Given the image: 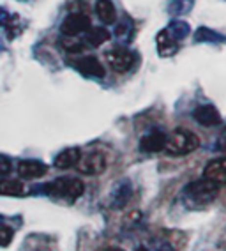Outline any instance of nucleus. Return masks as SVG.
I'll return each instance as SVG.
<instances>
[{
	"mask_svg": "<svg viewBox=\"0 0 226 251\" xmlns=\"http://www.w3.org/2000/svg\"><path fill=\"white\" fill-rule=\"evenodd\" d=\"M95 14L104 25H112L117 20V9L110 0H95Z\"/></svg>",
	"mask_w": 226,
	"mask_h": 251,
	"instance_id": "obj_17",
	"label": "nucleus"
},
{
	"mask_svg": "<svg viewBox=\"0 0 226 251\" xmlns=\"http://www.w3.org/2000/svg\"><path fill=\"white\" fill-rule=\"evenodd\" d=\"M0 25L4 27L5 34H7V37H11V39L16 37L20 32H22L18 14H13L7 9H2V7H0Z\"/></svg>",
	"mask_w": 226,
	"mask_h": 251,
	"instance_id": "obj_14",
	"label": "nucleus"
},
{
	"mask_svg": "<svg viewBox=\"0 0 226 251\" xmlns=\"http://www.w3.org/2000/svg\"><path fill=\"white\" fill-rule=\"evenodd\" d=\"M60 45H62V48L66 50V51H69V53H80V51H83V48H85V43L83 41H78L76 37H69L66 36L62 41H60Z\"/></svg>",
	"mask_w": 226,
	"mask_h": 251,
	"instance_id": "obj_23",
	"label": "nucleus"
},
{
	"mask_svg": "<svg viewBox=\"0 0 226 251\" xmlns=\"http://www.w3.org/2000/svg\"><path fill=\"white\" fill-rule=\"evenodd\" d=\"M149 251H175L173 246L170 244V241H164V239H154L150 241V250Z\"/></svg>",
	"mask_w": 226,
	"mask_h": 251,
	"instance_id": "obj_25",
	"label": "nucleus"
},
{
	"mask_svg": "<svg viewBox=\"0 0 226 251\" xmlns=\"http://www.w3.org/2000/svg\"><path fill=\"white\" fill-rule=\"evenodd\" d=\"M136 251H149V248H143V246H141V248H138Z\"/></svg>",
	"mask_w": 226,
	"mask_h": 251,
	"instance_id": "obj_29",
	"label": "nucleus"
},
{
	"mask_svg": "<svg viewBox=\"0 0 226 251\" xmlns=\"http://www.w3.org/2000/svg\"><path fill=\"white\" fill-rule=\"evenodd\" d=\"M217 149H219L223 154H226V127L221 131V135L217 138Z\"/></svg>",
	"mask_w": 226,
	"mask_h": 251,
	"instance_id": "obj_27",
	"label": "nucleus"
},
{
	"mask_svg": "<svg viewBox=\"0 0 226 251\" xmlns=\"http://www.w3.org/2000/svg\"><path fill=\"white\" fill-rule=\"evenodd\" d=\"M106 62L117 73H126L135 66L136 55L133 53L131 50L124 48V46H115L110 51H106Z\"/></svg>",
	"mask_w": 226,
	"mask_h": 251,
	"instance_id": "obj_4",
	"label": "nucleus"
},
{
	"mask_svg": "<svg viewBox=\"0 0 226 251\" xmlns=\"http://www.w3.org/2000/svg\"><path fill=\"white\" fill-rule=\"evenodd\" d=\"M13 237H14V230L7 225L2 223L0 220V246L2 248H7L13 242Z\"/></svg>",
	"mask_w": 226,
	"mask_h": 251,
	"instance_id": "obj_24",
	"label": "nucleus"
},
{
	"mask_svg": "<svg viewBox=\"0 0 226 251\" xmlns=\"http://www.w3.org/2000/svg\"><path fill=\"white\" fill-rule=\"evenodd\" d=\"M110 37H112V34H110L106 28H89V30L85 32V39H83V43H85V46L97 48V46L104 45Z\"/></svg>",
	"mask_w": 226,
	"mask_h": 251,
	"instance_id": "obj_18",
	"label": "nucleus"
},
{
	"mask_svg": "<svg viewBox=\"0 0 226 251\" xmlns=\"http://www.w3.org/2000/svg\"><path fill=\"white\" fill-rule=\"evenodd\" d=\"M195 5V0H172L168 5V13L173 16H184L187 14Z\"/></svg>",
	"mask_w": 226,
	"mask_h": 251,
	"instance_id": "obj_22",
	"label": "nucleus"
},
{
	"mask_svg": "<svg viewBox=\"0 0 226 251\" xmlns=\"http://www.w3.org/2000/svg\"><path fill=\"white\" fill-rule=\"evenodd\" d=\"M203 179L210 180L216 186H226V157H219V159H212L205 166L203 170Z\"/></svg>",
	"mask_w": 226,
	"mask_h": 251,
	"instance_id": "obj_9",
	"label": "nucleus"
},
{
	"mask_svg": "<svg viewBox=\"0 0 226 251\" xmlns=\"http://www.w3.org/2000/svg\"><path fill=\"white\" fill-rule=\"evenodd\" d=\"M0 195H4V197H23L25 188L20 180H0Z\"/></svg>",
	"mask_w": 226,
	"mask_h": 251,
	"instance_id": "obj_21",
	"label": "nucleus"
},
{
	"mask_svg": "<svg viewBox=\"0 0 226 251\" xmlns=\"http://www.w3.org/2000/svg\"><path fill=\"white\" fill-rule=\"evenodd\" d=\"M72 66L78 69V71L85 75V76H92V78H103L104 76V68L103 64L97 60V57L94 55H87V57H82L74 60Z\"/></svg>",
	"mask_w": 226,
	"mask_h": 251,
	"instance_id": "obj_8",
	"label": "nucleus"
},
{
	"mask_svg": "<svg viewBox=\"0 0 226 251\" xmlns=\"http://www.w3.org/2000/svg\"><path fill=\"white\" fill-rule=\"evenodd\" d=\"M11 168H13V165H11L9 157L4 156V154H0V175H9Z\"/></svg>",
	"mask_w": 226,
	"mask_h": 251,
	"instance_id": "obj_26",
	"label": "nucleus"
},
{
	"mask_svg": "<svg viewBox=\"0 0 226 251\" xmlns=\"http://www.w3.org/2000/svg\"><path fill=\"white\" fill-rule=\"evenodd\" d=\"M89 28H90V18L85 13H72L64 20L60 30H62L64 36L76 37L80 34H83V32H87Z\"/></svg>",
	"mask_w": 226,
	"mask_h": 251,
	"instance_id": "obj_6",
	"label": "nucleus"
},
{
	"mask_svg": "<svg viewBox=\"0 0 226 251\" xmlns=\"http://www.w3.org/2000/svg\"><path fill=\"white\" fill-rule=\"evenodd\" d=\"M133 197V186L127 179H122L112 191V207L113 209H124Z\"/></svg>",
	"mask_w": 226,
	"mask_h": 251,
	"instance_id": "obj_12",
	"label": "nucleus"
},
{
	"mask_svg": "<svg viewBox=\"0 0 226 251\" xmlns=\"http://www.w3.org/2000/svg\"><path fill=\"white\" fill-rule=\"evenodd\" d=\"M106 166H108L106 156L99 151H92V152H87L85 156H80L76 163L78 172L83 175H99L106 170Z\"/></svg>",
	"mask_w": 226,
	"mask_h": 251,
	"instance_id": "obj_5",
	"label": "nucleus"
},
{
	"mask_svg": "<svg viewBox=\"0 0 226 251\" xmlns=\"http://www.w3.org/2000/svg\"><path fill=\"white\" fill-rule=\"evenodd\" d=\"M106 251H122V250H118V248H108Z\"/></svg>",
	"mask_w": 226,
	"mask_h": 251,
	"instance_id": "obj_28",
	"label": "nucleus"
},
{
	"mask_svg": "<svg viewBox=\"0 0 226 251\" xmlns=\"http://www.w3.org/2000/svg\"><path fill=\"white\" fill-rule=\"evenodd\" d=\"M0 51H2V41H0Z\"/></svg>",
	"mask_w": 226,
	"mask_h": 251,
	"instance_id": "obj_30",
	"label": "nucleus"
},
{
	"mask_svg": "<svg viewBox=\"0 0 226 251\" xmlns=\"http://www.w3.org/2000/svg\"><path fill=\"white\" fill-rule=\"evenodd\" d=\"M166 32L170 34V37H172L173 41H182L185 39V37L189 36V32H191V27H189V23L187 22H182V20H175V22H172L170 25H168Z\"/></svg>",
	"mask_w": 226,
	"mask_h": 251,
	"instance_id": "obj_20",
	"label": "nucleus"
},
{
	"mask_svg": "<svg viewBox=\"0 0 226 251\" xmlns=\"http://www.w3.org/2000/svg\"><path fill=\"white\" fill-rule=\"evenodd\" d=\"M193 119H195L198 124L205 126V127H212L221 122V115L217 112V108L212 104H202L193 112Z\"/></svg>",
	"mask_w": 226,
	"mask_h": 251,
	"instance_id": "obj_11",
	"label": "nucleus"
},
{
	"mask_svg": "<svg viewBox=\"0 0 226 251\" xmlns=\"http://www.w3.org/2000/svg\"><path fill=\"white\" fill-rule=\"evenodd\" d=\"M164 144H166V133L159 127H152L141 136L140 151H143V152H159L164 149Z\"/></svg>",
	"mask_w": 226,
	"mask_h": 251,
	"instance_id": "obj_7",
	"label": "nucleus"
},
{
	"mask_svg": "<svg viewBox=\"0 0 226 251\" xmlns=\"http://www.w3.org/2000/svg\"><path fill=\"white\" fill-rule=\"evenodd\" d=\"M48 172V166L41 161H36V159H22L18 163V175L22 179H39Z\"/></svg>",
	"mask_w": 226,
	"mask_h": 251,
	"instance_id": "obj_10",
	"label": "nucleus"
},
{
	"mask_svg": "<svg viewBox=\"0 0 226 251\" xmlns=\"http://www.w3.org/2000/svg\"><path fill=\"white\" fill-rule=\"evenodd\" d=\"M156 45H158V51L161 57H172V55L177 53V50H179L177 41H173L172 37H170L166 28L158 34V37H156Z\"/></svg>",
	"mask_w": 226,
	"mask_h": 251,
	"instance_id": "obj_15",
	"label": "nucleus"
},
{
	"mask_svg": "<svg viewBox=\"0 0 226 251\" xmlns=\"http://www.w3.org/2000/svg\"><path fill=\"white\" fill-rule=\"evenodd\" d=\"M226 36L219 34V32L212 30V28H207V27H200L198 30L195 32V43H225Z\"/></svg>",
	"mask_w": 226,
	"mask_h": 251,
	"instance_id": "obj_19",
	"label": "nucleus"
},
{
	"mask_svg": "<svg viewBox=\"0 0 226 251\" xmlns=\"http://www.w3.org/2000/svg\"><path fill=\"white\" fill-rule=\"evenodd\" d=\"M43 251H46V250H43Z\"/></svg>",
	"mask_w": 226,
	"mask_h": 251,
	"instance_id": "obj_31",
	"label": "nucleus"
},
{
	"mask_svg": "<svg viewBox=\"0 0 226 251\" xmlns=\"http://www.w3.org/2000/svg\"><path fill=\"white\" fill-rule=\"evenodd\" d=\"M200 147V138L193 131L185 127H177L170 135H166V144L164 151L170 156H185Z\"/></svg>",
	"mask_w": 226,
	"mask_h": 251,
	"instance_id": "obj_2",
	"label": "nucleus"
},
{
	"mask_svg": "<svg viewBox=\"0 0 226 251\" xmlns=\"http://www.w3.org/2000/svg\"><path fill=\"white\" fill-rule=\"evenodd\" d=\"M217 195H219V186L207 179H200L185 186L182 198L189 209H203L216 200Z\"/></svg>",
	"mask_w": 226,
	"mask_h": 251,
	"instance_id": "obj_1",
	"label": "nucleus"
},
{
	"mask_svg": "<svg viewBox=\"0 0 226 251\" xmlns=\"http://www.w3.org/2000/svg\"><path fill=\"white\" fill-rule=\"evenodd\" d=\"M82 156V151L78 147H69L66 151L59 154V156L55 157L53 165L59 168V170H68V168H72V166H76L78 159Z\"/></svg>",
	"mask_w": 226,
	"mask_h": 251,
	"instance_id": "obj_13",
	"label": "nucleus"
},
{
	"mask_svg": "<svg viewBox=\"0 0 226 251\" xmlns=\"http://www.w3.org/2000/svg\"><path fill=\"white\" fill-rule=\"evenodd\" d=\"M85 191V186L76 177H59L48 184H43V193L55 198H66L69 202H74Z\"/></svg>",
	"mask_w": 226,
	"mask_h": 251,
	"instance_id": "obj_3",
	"label": "nucleus"
},
{
	"mask_svg": "<svg viewBox=\"0 0 226 251\" xmlns=\"http://www.w3.org/2000/svg\"><path fill=\"white\" fill-rule=\"evenodd\" d=\"M113 34H115V39H117L120 45H127V43L133 39V36H135V23H133V20L124 16V18L117 23Z\"/></svg>",
	"mask_w": 226,
	"mask_h": 251,
	"instance_id": "obj_16",
	"label": "nucleus"
}]
</instances>
